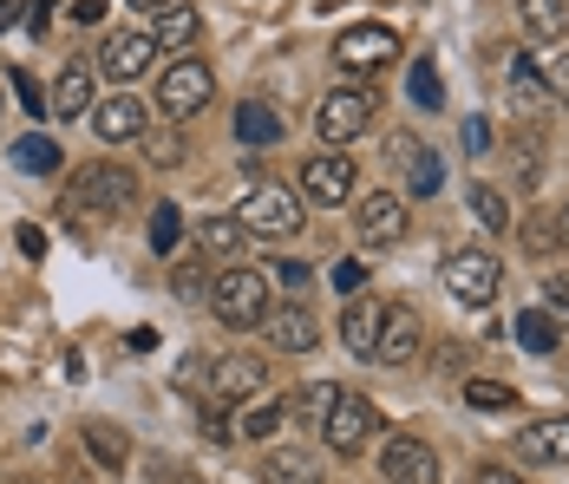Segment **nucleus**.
I'll return each instance as SVG.
<instances>
[{
    "label": "nucleus",
    "mask_w": 569,
    "mask_h": 484,
    "mask_svg": "<svg viewBox=\"0 0 569 484\" xmlns=\"http://www.w3.org/2000/svg\"><path fill=\"white\" fill-rule=\"evenodd\" d=\"M393 164H399V177H406V190H412V197H439L446 164H439L432 145H419V138H393Z\"/></svg>",
    "instance_id": "obj_16"
},
{
    "label": "nucleus",
    "mask_w": 569,
    "mask_h": 484,
    "mask_svg": "<svg viewBox=\"0 0 569 484\" xmlns=\"http://www.w3.org/2000/svg\"><path fill=\"white\" fill-rule=\"evenodd\" d=\"M465 406H471V413H511L517 393L498 386V379H465Z\"/></svg>",
    "instance_id": "obj_32"
},
{
    "label": "nucleus",
    "mask_w": 569,
    "mask_h": 484,
    "mask_svg": "<svg viewBox=\"0 0 569 484\" xmlns=\"http://www.w3.org/2000/svg\"><path fill=\"white\" fill-rule=\"evenodd\" d=\"M550 92H557V99L569 106V53L557 59V66H550Z\"/></svg>",
    "instance_id": "obj_43"
},
{
    "label": "nucleus",
    "mask_w": 569,
    "mask_h": 484,
    "mask_svg": "<svg viewBox=\"0 0 569 484\" xmlns=\"http://www.w3.org/2000/svg\"><path fill=\"white\" fill-rule=\"evenodd\" d=\"M262 334H269L276 354H315V340H321V327H315V308H308V302H269Z\"/></svg>",
    "instance_id": "obj_12"
},
{
    "label": "nucleus",
    "mask_w": 569,
    "mask_h": 484,
    "mask_svg": "<svg viewBox=\"0 0 569 484\" xmlns=\"http://www.w3.org/2000/svg\"><path fill=\"white\" fill-rule=\"evenodd\" d=\"M517 347L523 354H557V315L550 308H530V315H517Z\"/></svg>",
    "instance_id": "obj_27"
},
{
    "label": "nucleus",
    "mask_w": 569,
    "mask_h": 484,
    "mask_svg": "<svg viewBox=\"0 0 569 484\" xmlns=\"http://www.w3.org/2000/svg\"><path fill=\"white\" fill-rule=\"evenodd\" d=\"M399 59V33L393 27H341L335 33V66L341 72H380Z\"/></svg>",
    "instance_id": "obj_10"
},
{
    "label": "nucleus",
    "mask_w": 569,
    "mask_h": 484,
    "mask_svg": "<svg viewBox=\"0 0 569 484\" xmlns=\"http://www.w3.org/2000/svg\"><path fill=\"white\" fill-rule=\"evenodd\" d=\"M72 20H79V27H99V20H106V0H79Z\"/></svg>",
    "instance_id": "obj_42"
},
{
    "label": "nucleus",
    "mask_w": 569,
    "mask_h": 484,
    "mask_svg": "<svg viewBox=\"0 0 569 484\" xmlns=\"http://www.w3.org/2000/svg\"><path fill=\"white\" fill-rule=\"evenodd\" d=\"M20 256H47V236H40V229H33V223H27V229H20Z\"/></svg>",
    "instance_id": "obj_47"
},
{
    "label": "nucleus",
    "mask_w": 569,
    "mask_h": 484,
    "mask_svg": "<svg viewBox=\"0 0 569 484\" xmlns=\"http://www.w3.org/2000/svg\"><path fill=\"white\" fill-rule=\"evenodd\" d=\"M20 13H27L20 0H0V33H13V27H20Z\"/></svg>",
    "instance_id": "obj_48"
},
{
    "label": "nucleus",
    "mask_w": 569,
    "mask_h": 484,
    "mask_svg": "<svg viewBox=\"0 0 569 484\" xmlns=\"http://www.w3.org/2000/svg\"><path fill=\"white\" fill-rule=\"evenodd\" d=\"M86 125L99 131V145H131V138H144V106L131 92H112L86 111Z\"/></svg>",
    "instance_id": "obj_14"
},
{
    "label": "nucleus",
    "mask_w": 569,
    "mask_h": 484,
    "mask_svg": "<svg viewBox=\"0 0 569 484\" xmlns=\"http://www.w3.org/2000/svg\"><path fill=\"white\" fill-rule=\"evenodd\" d=\"M517 452H523V465H563L569 458V413L523 426L517 432Z\"/></svg>",
    "instance_id": "obj_19"
},
{
    "label": "nucleus",
    "mask_w": 569,
    "mask_h": 484,
    "mask_svg": "<svg viewBox=\"0 0 569 484\" xmlns=\"http://www.w3.org/2000/svg\"><path fill=\"white\" fill-rule=\"evenodd\" d=\"M543 302H550L557 315H569V275H543Z\"/></svg>",
    "instance_id": "obj_38"
},
{
    "label": "nucleus",
    "mask_w": 569,
    "mask_h": 484,
    "mask_svg": "<svg viewBox=\"0 0 569 484\" xmlns=\"http://www.w3.org/2000/svg\"><path fill=\"white\" fill-rule=\"evenodd\" d=\"M282 118H276V106H262V99H242V106H236V138H242V145H262V151H269V145H282Z\"/></svg>",
    "instance_id": "obj_23"
},
{
    "label": "nucleus",
    "mask_w": 569,
    "mask_h": 484,
    "mask_svg": "<svg viewBox=\"0 0 569 484\" xmlns=\"http://www.w3.org/2000/svg\"><path fill=\"white\" fill-rule=\"evenodd\" d=\"M380 327H387V308H380L373 295H367V302L353 295V302H347V315H341V347L353 354V360H373V347H380Z\"/></svg>",
    "instance_id": "obj_18"
},
{
    "label": "nucleus",
    "mask_w": 569,
    "mask_h": 484,
    "mask_svg": "<svg viewBox=\"0 0 569 484\" xmlns=\"http://www.w3.org/2000/svg\"><path fill=\"white\" fill-rule=\"evenodd\" d=\"M236 223H242L249 243H295V236H301V197L282 190V184H256V190L242 197Z\"/></svg>",
    "instance_id": "obj_1"
},
{
    "label": "nucleus",
    "mask_w": 569,
    "mask_h": 484,
    "mask_svg": "<svg viewBox=\"0 0 569 484\" xmlns=\"http://www.w3.org/2000/svg\"><path fill=\"white\" fill-rule=\"evenodd\" d=\"M27 13H33V20H27V27H33V33H47V27H53V13H59V0H33V7H27Z\"/></svg>",
    "instance_id": "obj_41"
},
{
    "label": "nucleus",
    "mask_w": 569,
    "mask_h": 484,
    "mask_svg": "<svg viewBox=\"0 0 569 484\" xmlns=\"http://www.w3.org/2000/svg\"><path fill=\"white\" fill-rule=\"evenodd\" d=\"M197 275H203V269H177V295H183V302H197V295H203V281H197Z\"/></svg>",
    "instance_id": "obj_45"
},
{
    "label": "nucleus",
    "mask_w": 569,
    "mask_h": 484,
    "mask_svg": "<svg viewBox=\"0 0 569 484\" xmlns=\"http://www.w3.org/2000/svg\"><path fill=\"white\" fill-rule=\"evenodd\" d=\"M131 7H144V13H158V7H171V0H131Z\"/></svg>",
    "instance_id": "obj_49"
},
{
    "label": "nucleus",
    "mask_w": 569,
    "mask_h": 484,
    "mask_svg": "<svg viewBox=\"0 0 569 484\" xmlns=\"http://www.w3.org/2000/svg\"><path fill=\"white\" fill-rule=\"evenodd\" d=\"M353 236H360V249H399L406 243V197L367 190L360 210H353Z\"/></svg>",
    "instance_id": "obj_9"
},
{
    "label": "nucleus",
    "mask_w": 569,
    "mask_h": 484,
    "mask_svg": "<svg viewBox=\"0 0 569 484\" xmlns=\"http://www.w3.org/2000/svg\"><path fill=\"white\" fill-rule=\"evenodd\" d=\"M269 275H276L282 288H308V281H315V269H308V263H282V269H269Z\"/></svg>",
    "instance_id": "obj_39"
},
{
    "label": "nucleus",
    "mask_w": 569,
    "mask_h": 484,
    "mask_svg": "<svg viewBox=\"0 0 569 484\" xmlns=\"http://www.w3.org/2000/svg\"><path fill=\"white\" fill-rule=\"evenodd\" d=\"M373 432H380V406H373L367 393H335V413H328V426H321L328 452H335V458H360Z\"/></svg>",
    "instance_id": "obj_5"
},
{
    "label": "nucleus",
    "mask_w": 569,
    "mask_h": 484,
    "mask_svg": "<svg viewBox=\"0 0 569 484\" xmlns=\"http://www.w3.org/2000/svg\"><path fill=\"white\" fill-rule=\"evenodd\" d=\"M72 204L79 210H99V216H118V210L138 204V177L118 170V164H92V170L72 177Z\"/></svg>",
    "instance_id": "obj_8"
},
{
    "label": "nucleus",
    "mask_w": 569,
    "mask_h": 484,
    "mask_svg": "<svg viewBox=\"0 0 569 484\" xmlns=\"http://www.w3.org/2000/svg\"><path fill=\"white\" fill-rule=\"evenodd\" d=\"M197 33H203V13H197L190 0H171V7L151 13V40H158V53H164V47H171V53L177 47H190Z\"/></svg>",
    "instance_id": "obj_20"
},
{
    "label": "nucleus",
    "mask_w": 569,
    "mask_h": 484,
    "mask_svg": "<svg viewBox=\"0 0 569 484\" xmlns=\"http://www.w3.org/2000/svg\"><path fill=\"white\" fill-rule=\"evenodd\" d=\"M380 118V106H373V92H353V86H341V92H328L321 106H315V138L328 145V151H347L353 138H367V125Z\"/></svg>",
    "instance_id": "obj_4"
},
{
    "label": "nucleus",
    "mask_w": 569,
    "mask_h": 484,
    "mask_svg": "<svg viewBox=\"0 0 569 484\" xmlns=\"http://www.w3.org/2000/svg\"><path fill=\"white\" fill-rule=\"evenodd\" d=\"M406 92H412V106H426V111H439V106H446V86H439V72H432L426 59L412 66V79H406Z\"/></svg>",
    "instance_id": "obj_34"
},
{
    "label": "nucleus",
    "mask_w": 569,
    "mask_h": 484,
    "mask_svg": "<svg viewBox=\"0 0 569 484\" xmlns=\"http://www.w3.org/2000/svg\"><path fill=\"white\" fill-rule=\"evenodd\" d=\"M439 275H446V295H452L458 308H491L498 288H505V263L491 249H452Z\"/></svg>",
    "instance_id": "obj_3"
},
{
    "label": "nucleus",
    "mask_w": 569,
    "mask_h": 484,
    "mask_svg": "<svg viewBox=\"0 0 569 484\" xmlns=\"http://www.w3.org/2000/svg\"><path fill=\"white\" fill-rule=\"evenodd\" d=\"M419 347H426V322H419L412 308H387V327H380L373 360H380V367H412Z\"/></svg>",
    "instance_id": "obj_13"
},
{
    "label": "nucleus",
    "mask_w": 569,
    "mask_h": 484,
    "mask_svg": "<svg viewBox=\"0 0 569 484\" xmlns=\"http://www.w3.org/2000/svg\"><path fill=\"white\" fill-rule=\"evenodd\" d=\"M517 7H523V27L537 40H563L569 33V0H517Z\"/></svg>",
    "instance_id": "obj_26"
},
{
    "label": "nucleus",
    "mask_w": 569,
    "mask_h": 484,
    "mask_svg": "<svg viewBox=\"0 0 569 484\" xmlns=\"http://www.w3.org/2000/svg\"><path fill=\"white\" fill-rule=\"evenodd\" d=\"M144 236H151V249H158V256H171L177 236H183V223H177V204H158V216H151V229H144Z\"/></svg>",
    "instance_id": "obj_35"
},
{
    "label": "nucleus",
    "mask_w": 569,
    "mask_h": 484,
    "mask_svg": "<svg viewBox=\"0 0 569 484\" xmlns=\"http://www.w3.org/2000/svg\"><path fill=\"white\" fill-rule=\"evenodd\" d=\"M491 145V125L485 118H465V151H485Z\"/></svg>",
    "instance_id": "obj_40"
},
{
    "label": "nucleus",
    "mask_w": 569,
    "mask_h": 484,
    "mask_svg": "<svg viewBox=\"0 0 569 484\" xmlns=\"http://www.w3.org/2000/svg\"><path fill=\"white\" fill-rule=\"evenodd\" d=\"M360 281H367V263H360V256L335 263V288H341V295H360Z\"/></svg>",
    "instance_id": "obj_37"
},
{
    "label": "nucleus",
    "mask_w": 569,
    "mask_h": 484,
    "mask_svg": "<svg viewBox=\"0 0 569 484\" xmlns=\"http://www.w3.org/2000/svg\"><path fill=\"white\" fill-rule=\"evenodd\" d=\"M92 66H106V79H144L158 66V40L151 33H112L106 59H92Z\"/></svg>",
    "instance_id": "obj_17"
},
{
    "label": "nucleus",
    "mask_w": 569,
    "mask_h": 484,
    "mask_svg": "<svg viewBox=\"0 0 569 484\" xmlns=\"http://www.w3.org/2000/svg\"><path fill=\"white\" fill-rule=\"evenodd\" d=\"M335 393H341V386H328V379H315V386H301V393L288 399L282 413H288V419H301L308 432H321V426H328V413H335Z\"/></svg>",
    "instance_id": "obj_25"
},
{
    "label": "nucleus",
    "mask_w": 569,
    "mask_h": 484,
    "mask_svg": "<svg viewBox=\"0 0 569 484\" xmlns=\"http://www.w3.org/2000/svg\"><path fill=\"white\" fill-rule=\"evenodd\" d=\"M262 379H269V367H262L256 354H223V360H217V386H210V406L256 399V393H262Z\"/></svg>",
    "instance_id": "obj_15"
},
{
    "label": "nucleus",
    "mask_w": 569,
    "mask_h": 484,
    "mask_svg": "<svg viewBox=\"0 0 569 484\" xmlns=\"http://www.w3.org/2000/svg\"><path fill=\"white\" fill-rule=\"evenodd\" d=\"M197 243H203L210 256H236L249 236H242V223H236V216H203V223H197Z\"/></svg>",
    "instance_id": "obj_29"
},
{
    "label": "nucleus",
    "mask_w": 569,
    "mask_h": 484,
    "mask_svg": "<svg viewBox=\"0 0 569 484\" xmlns=\"http://www.w3.org/2000/svg\"><path fill=\"white\" fill-rule=\"evenodd\" d=\"M557 223H563V229H557V243H569V204H563V216H557Z\"/></svg>",
    "instance_id": "obj_50"
},
{
    "label": "nucleus",
    "mask_w": 569,
    "mask_h": 484,
    "mask_svg": "<svg viewBox=\"0 0 569 484\" xmlns=\"http://www.w3.org/2000/svg\"><path fill=\"white\" fill-rule=\"evenodd\" d=\"M92 111V59H72L53 79V118H86Z\"/></svg>",
    "instance_id": "obj_22"
},
{
    "label": "nucleus",
    "mask_w": 569,
    "mask_h": 484,
    "mask_svg": "<svg viewBox=\"0 0 569 484\" xmlns=\"http://www.w3.org/2000/svg\"><path fill=\"white\" fill-rule=\"evenodd\" d=\"M511 99H517L523 111H543V106H550V92L537 86V72H530V59H511Z\"/></svg>",
    "instance_id": "obj_33"
},
{
    "label": "nucleus",
    "mask_w": 569,
    "mask_h": 484,
    "mask_svg": "<svg viewBox=\"0 0 569 484\" xmlns=\"http://www.w3.org/2000/svg\"><path fill=\"white\" fill-rule=\"evenodd\" d=\"M210 92H217V72H210V59H177L158 72V111L164 118H190V111L210 106Z\"/></svg>",
    "instance_id": "obj_6"
},
{
    "label": "nucleus",
    "mask_w": 569,
    "mask_h": 484,
    "mask_svg": "<svg viewBox=\"0 0 569 484\" xmlns=\"http://www.w3.org/2000/svg\"><path fill=\"white\" fill-rule=\"evenodd\" d=\"M13 92H20L27 118H47V92H40V79H33V72H20V66H13Z\"/></svg>",
    "instance_id": "obj_36"
},
{
    "label": "nucleus",
    "mask_w": 569,
    "mask_h": 484,
    "mask_svg": "<svg viewBox=\"0 0 569 484\" xmlns=\"http://www.w3.org/2000/svg\"><path fill=\"white\" fill-rule=\"evenodd\" d=\"M144 145H151V158L177 164V138H158V131H144Z\"/></svg>",
    "instance_id": "obj_46"
},
{
    "label": "nucleus",
    "mask_w": 569,
    "mask_h": 484,
    "mask_svg": "<svg viewBox=\"0 0 569 484\" xmlns=\"http://www.w3.org/2000/svg\"><path fill=\"white\" fill-rule=\"evenodd\" d=\"M282 399H249V413H242V426H236V438H256V445H262V438H276V432H282Z\"/></svg>",
    "instance_id": "obj_30"
},
{
    "label": "nucleus",
    "mask_w": 569,
    "mask_h": 484,
    "mask_svg": "<svg viewBox=\"0 0 569 484\" xmlns=\"http://www.w3.org/2000/svg\"><path fill=\"white\" fill-rule=\"evenodd\" d=\"M7 158H13V170H27V177H53L59 164H66L47 131H27V138H13V151H7Z\"/></svg>",
    "instance_id": "obj_24"
},
{
    "label": "nucleus",
    "mask_w": 569,
    "mask_h": 484,
    "mask_svg": "<svg viewBox=\"0 0 569 484\" xmlns=\"http://www.w3.org/2000/svg\"><path fill=\"white\" fill-rule=\"evenodd\" d=\"M471 484H523V478L505 472V465H485V472H471Z\"/></svg>",
    "instance_id": "obj_44"
},
{
    "label": "nucleus",
    "mask_w": 569,
    "mask_h": 484,
    "mask_svg": "<svg viewBox=\"0 0 569 484\" xmlns=\"http://www.w3.org/2000/svg\"><path fill=\"white\" fill-rule=\"evenodd\" d=\"M353 184H360V170H353L347 151H308V164H301V197H308L315 210L353 204Z\"/></svg>",
    "instance_id": "obj_7"
},
{
    "label": "nucleus",
    "mask_w": 569,
    "mask_h": 484,
    "mask_svg": "<svg viewBox=\"0 0 569 484\" xmlns=\"http://www.w3.org/2000/svg\"><path fill=\"white\" fill-rule=\"evenodd\" d=\"M471 216H478V229H491V236L511 229V204H505L491 184H471Z\"/></svg>",
    "instance_id": "obj_31"
},
{
    "label": "nucleus",
    "mask_w": 569,
    "mask_h": 484,
    "mask_svg": "<svg viewBox=\"0 0 569 484\" xmlns=\"http://www.w3.org/2000/svg\"><path fill=\"white\" fill-rule=\"evenodd\" d=\"M262 484H328V478H321V458H315V452L276 445V452L262 458Z\"/></svg>",
    "instance_id": "obj_21"
},
{
    "label": "nucleus",
    "mask_w": 569,
    "mask_h": 484,
    "mask_svg": "<svg viewBox=\"0 0 569 484\" xmlns=\"http://www.w3.org/2000/svg\"><path fill=\"white\" fill-rule=\"evenodd\" d=\"M210 315L223 327H262L269 315V269H223L210 281Z\"/></svg>",
    "instance_id": "obj_2"
},
{
    "label": "nucleus",
    "mask_w": 569,
    "mask_h": 484,
    "mask_svg": "<svg viewBox=\"0 0 569 484\" xmlns=\"http://www.w3.org/2000/svg\"><path fill=\"white\" fill-rule=\"evenodd\" d=\"M86 452H92V458H99L106 472H118V465L131 458V445H124V432H118V426H106V419H92V426H86Z\"/></svg>",
    "instance_id": "obj_28"
},
{
    "label": "nucleus",
    "mask_w": 569,
    "mask_h": 484,
    "mask_svg": "<svg viewBox=\"0 0 569 484\" xmlns=\"http://www.w3.org/2000/svg\"><path fill=\"white\" fill-rule=\"evenodd\" d=\"M380 478L387 484H439V452L419 432H393L380 452Z\"/></svg>",
    "instance_id": "obj_11"
}]
</instances>
